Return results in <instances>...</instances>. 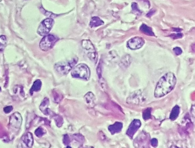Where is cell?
I'll use <instances>...</instances> for the list:
<instances>
[{
  "label": "cell",
  "mask_w": 195,
  "mask_h": 148,
  "mask_svg": "<svg viewBox=\"0 0 195 148\" xmlns=\"http://www.w3.org/2000/svg\"><path fill=\"white\" fill-rule=\"evenodd\" d=\"M176 83V78L173 73H166L157 83L154 91V96L159 98L167 95L174 89Z\"/></svg>",
  "instance_id": "6da1fadb"
},
{
  "label": "cell",
  "mask_w": 195,
  "mask_h": 148,
  "mask_svg": "<svg viewBox=\"0 0 195 148\" xmlns=\"http://www.w3.org/2000/svg\"><path fill=\"white\" fill-rule=\"evenodd\" d=\"M78 57H75L69 60L59 62L55 64V69L59 74L65 75L68 74L71 70L78 63Z\"/></svg>",
  "instance_id": "7a4b0ae2"
},
{
  "label": "cell",
  "mask_w": 195,
  "mask_h": 148,
  "mask_svg": "<svg viewBox=\"0 0 195 148\" xmlns=\"http://www.w3.org/2000/svg\"><path fill=\"white\" fill-rule=\"evenodd\" d=\"M71 75L73 77L87 80L90 77V70L87 65L80 64L73 68Z\"/></svg>",
  "instance_id": "3957f363"
},
{
  "label": "cell",
  "mask_w": 195,
  "mask_h": 148,
  "mask_svg": "<svg viewBox=\"0 0 195 148\" xmlns=\"http://www.w3.org/2000/svg\"><path fill=\"white\" fill-rule=\"evenodd\" d=\"M22 118L18 112H15L10 117L9 122V129L13 134L18 133L22 123Z\"/></svg>",
  "instance_id": "277c9868"
},
{
  "label": "cell",
  "mask_w": 195,
  "mask_h": 148,
  "mask_svg": "<svg viewBox=\"0 0 195 148\" xmlns=\"http://www.w3.org/2000/svg\"><path fill=\"white\" fill-rule=\"evenodd\" d=\"M58 40V38L55 35L52 34H48L44 36L40 41L39 46L43 51H48L53 47Z\"/></svg>",
  "instance_id": "5b68a950"
},
{
  "label": "cell",
  "mask_w": 195,
  "mask_h": 148,
  "mask_svg": "<svg viewBox=\"0 0 195 148\" xmlns=\"http://www.w3.org/2000/svg\"><path fill=\"white\" fill-rule=\"evenodd\" d=\"M83 48L87 52V55L93 62L96 63L98 61V54L93 44L90 40H85L82 41Z\"/></svg>",
  "instance_id": "8992f818"
},
{
  "label": "cell",
  "mask_w": 195,
  "mask_h": 148,
  "mask_svg": "<svg viewBox=\"0 0 195 148\" xmlns=\"http://www.w3.org/2000/svg\"><path fill=\"white\" fill-rule=\"evenodd\" d=\"M54 21L52 18L45 19L42 21L37 29V33L40 36H44L48 35L53 26Z\"/></svg>",
  "instance_id": "52a82bcc"
},
{
  "label": "cell",
  "mask_w": 195,
  "mask_h": 148,
  "mask_svg": "<svg viewBox=\"0 0 195 148\" xmlns=\"http://www.w3.org/2000/svg\"><path fill=\"white\" fill-rule=\"evenodd\" d=\"M144 40L141 37H135L130 39L128 42V47L132 50L141 48L144 45Z\"/></svg>",
  "instance_id": "ba28073f"
},
{
  "label": "cell",
  "mask_w": 195,
  "mask_h": 148,
  "mask_svg": "<svg viewBox=\"0 0 195 148\" xmlns=\"http://www.w3.org/2000/svg\"><path fill=\"white\" fill-rule=\"evenodd\" d=\"M140 121L135 120L130 124L127 130V134L129 136L132 138L141 126Z\"/></svg>",
  "instance_id": "9c48e42d"
},
{
  "label": "cell",
  "mask_w": 195,
  "mask_h": 148,
  "mask_svg": "<svg viewBox=\"0 0 195 148\" xmlns=\"http://www.w3.org/2000/svg\"><path fill=\"white\" fill-rule=\"evenodd\" d=\"M22 140L28 147H31L33 144L34 139L33 134L30 132H28L23 136L22 138Z\"/></svg>",
  "instance_id": "30bf717a"
},
{
  "label": "cell",
  "mask_w": 195,
  "mask_h": 148,
  "mask_svg": "<svg viewBox=\"0 0 195 148\" xmlns=\"http://www.w3.org/2000/svg\"><path fill=\"white\" fill-rule=\"evenodd\" d=\"M85 99L86 103L90 107H94L95 106V98L94 94L89 92L85 96Z\"/></svg>",
  "instance_id": "8fae6325"
},
{
  "label": "cell",
  "mask_w": 195,
  "mask_h": 148,
  "mask_svg": "<svg viewBox=\"0 0 195 148\" xmlns=\"http://www.w3.org/2000/svg\"><path fill=\"white\" fill-rule=\"evenodd\" d=\"M122 128V123L120 122H117L113 125L109 126L108 129L111 134H115L121 131Z\"/></svg>",
  "instance_id": "7c38bea8"
},
{
  "label": "cell",
  "mask_w": 195,
  "mask_h": 148,
  "mask_svg": "<svg viewBox=\"0 0 195 148\" xmlns=\"http://www.w3.org/2000/svg\"><path fill=\"white\" fill-rule=\"evenodd\" d=\"M49 104V99L47 98H45L42 102L40 106V111H42L45 114H49V109L48 108V106Z\"/></svg>",
  "instance_id": "4fadbf2b"
},
{
  "label": "cell",
  "mask_w": 195,
  "mask_h": 148,
  "mask_svg": "<svg viewBox=\"0 0 195 148\" xmlns=\"http://www.w3.org/2000/svg\"><path fill=\"white\" fill-rule=\"evenodd\" d=\"M104 22L100 18L94 17L92 18L90 23V26L91 28L97 27L104 24Z\"/></svg>",
  "instance_id": "5bb4252c"
},
{
  "label": "cell",
  "mask_w": 195,
  "mask_h": 148,
  "mask_svg": "<svg viewBox=\"0 0 195 148\" xmlns=\"http://www.w3.org/2000/svg\"><path fill=\"white\" fill-rule=\"evenodd\" d=\"M42 86V82L39 80H35L30 89V93L31 95H33L34 92L39 91L41 89Z\"/></svg>",
  "instance_id": "9a60e30c"
},
{
  "label": "cell",
  "mask_w": 195,
  "mask_h": 148,
  "mask_svg": "<svg viewBox=\"0 0 195 148\" xmlns=\"http://www.w3.org/2000/svg\"><path fill=\"white\" fill-rule=\"evenodd\" d=\"M140 30L146 35L149 36H154V34L153 32V30L151 28L145 24H142L140 28Z\"/></svg>",
  "instance_id": "2e32d148"
},
{
  "label": "cell",
  "mask_w": 195,
  "mask_h": 148,
  "mask_svg": "<svg viewBox=\"0 0 195 148\" xmlns=\"http://www.w3.org/2000/svg\"><path fill=\"white\" fill-rule=\"evenodd\" d=\"M180 107L178 106H175L172 109L170 116V120H174L178 117L180 111Z\"/></svg>",
  "instance_id": "e0dca14e"
},
{
  "label": "cell",
  "mask_w": 195,
  "mask_h": 148,
  "mask_svg": "<svg viewBox=\"0 0 195 148\" xmlns=\"http://www.w3.org/2000/svg\"><path fill=\"white\" fill-rule=\"evenodd\" d=\"M7 40L6 36L3 35L0 36V52L4 50L6 45H7Z\"/></svg>",
  "instance_id": "ac0fdd59"
},
{
  "label": "cell",
  "mask_w": 195,
  "mask_h": 148,
  "mask_svg": "<svg viewBox=\"0 0 195 148\" xmlns=\"http://www.w3.org/2000/svg\"><path fill=\"white\" fill-rule=\"evenodd\" d=\"M14 92L15 94H16L18 96H21L23 98L24 97V93L22 87L20 86H15Z\"/></svg>",
  "instance_id": "d6986e66"
},
{
  "label": "cell",
  "mask_w": 195,
  "mask_h": 148,
  "mask_svg": "<svg viewBox=\"0 0 195 148\" xmlns=\"http://www.w3.org/2000/svg\"><path fill=\"white\" fill-rule=\"evenodd\" d=\"M54 120L56 122V125L59 127H61L63 123L62 117L59 115H56L54 117Z\"/></svg>",
  "instance_id": "ffe728a7"
},
{
  "label": "cell",
  "mask_w": 195,
  "mask_h": 148,
  "mask_svg": "<svg viewBox=\"0 0 195 148\" xmlns=\"http://www.w3.org/2000/svg\"><path fill=\"white\" fill-rule=\"evenodd\" d=\"M45 133V131L44 129L40 127L37 128L35 131V135L38 138L42 137Z\"/></svg>",
  "instance_id": "44dd1931"
},
{
  "label": "cell",
  "mask_w": 195,
  "mask_h": 148,
  "mask_svg": "<svg viewBox=\"0 0 195 148\" xmlns=\"http://www.w3.org/2000/svg\"><path fill=\"white\" fill-rule=\"evenodd\" d=\"M151 110L150 108H148L144 110L143 112V118L144 120L149 119L151 117Z\"/></svg>",
  "instance_id": "7402d4cb"
},
{
  "label": "cell",
  "mask_w": 195,
  "mask_h": 148,
  "mask_svg": "<svg viewBox=\"0 0 195 148\" xmlns=\"http://www.w3.org/2000/svg\"><path fill=\"white\" fill-rule=\"evenodd\" d=\"M53 99L54 101L56 102H60L61 101L62 97L60 96L58 93L56 92V91L53 92Z\"/></svg>",
  "instance_id": "603a6c76"
},
{
  "label": "cell",
  "mask_w": 195,
  "mask_h": 148,
  "mask_svg": "<svg viewBox=\"0 0 195 148\" xmlns=\"http://www.w3.org/2000/svg\"><path fill=\"white\" fill-rule=\"evenodd\" d=\"M132 10L134 12H135V13H137V14H140L141 12L140 11L139 8H138V5L137 4V3H135V2H133L132 3Z\"/></svg>",
  "instance_id": "cb8c5ba5"
},
{
  "label": "cell",
  "mask_w": 195,
  "mask_h": 148,
  "mask_svg": "<svg viewBox=\"0 0 195 148\" xmlns=\"http://www.w3.org/2000/svg\"><path fill=\"white\" fill-rule=\"evenodd\" d=\"M173 51L174 53L176 55H181L182 53V49L180 47H175L173 49Z\"/></svg>",
  "instance_id": "d4e9b609"
},
{
  "label": "cell",
  "mask_w": 195,
  "mask_h": 148,
  "mask_svg": "<svg viewBox=\"0 0 195 148\" xmlns=\"http://www.w3.org/2000/svg\"><path fill=\"white\" fill-rule=\"evenodd\" d=\"M13 107L12 106H8L5 107L3 108V111H4L5 113H8L11 112L12 110H13Z\"/></svg>",
  "instance_id": "484cf974"
},
{
  "label": "cell",
  "mask_w": 195,
  "mask_h": 148,
  "mask_svg": "<svg viewBox=\"0 0 195 148\" xmlns=\"http://www.w3.org/2000/svg\"><path fill=\"white\" fill-rule=\"evenodd\" d=\"M63 141L64 144L65 145H68L70 143V139L69 137L67 135H65L64 136Z\"/></svg>",
  "instance_id": "4316f807"
},
{
  "label": "cell",
  "mask_w": 195,
  "mask_h": 148,
  "mask_svg": "<svg viewBox=\"0 0 195 148\" xmlns=\"http://www.w3.org/2000/svg\"><path fill=\"white\" fill-rule=\"evenodd\" d=\"M170 37L174 39H180L183 37V34L181 33L177 34H172L170 35Z\"/></svg>",
  "instance_id": "83f0119b"
},
{
  "label": "cell",
  "mask_w": 195,
  "mask_h": 148,
  "mask_svg": "<svg viewBox=\"0 0 195 148\" xmlns=\"http://www.w3.org/2000/svg\"><path fill=\"white\" fill-rule=\"evenodd\" d=\"M151 143L152 145H153V147H156L158 145V140L156 139H152L151 141Z\"/></svg>",
  "instance_id": "f1b7e54d"
},
{
  "label": "cell",
  "mask_w": 195,
  "mask_h": 148,
  "mask_svg": "<svg viewBox=\"0 0 195 148\" xmlns=\"http://www.w3.org/2000/svg\"><path fill=\"white\" fill-rule=\"evenodd\" d=\"M154 12H155V11L154 10H151L150 11V12H149V13H148V14H147V16L148 17H150L154 13Z\"/></svg>",
  "instance_id": "f546056e"
},
{
  "label": "cell",
  "mask_w": 195,
  "mask_h": 148,
  "mask_svg": "<svg viewBox=\"0 0 195 148\" xmlns=\"http://www.w3.org/2000/svg\"><path fill=\"white\" fill-rule=\"evenodd\" d=\"M173 30L175 32H178L181 31V29H180L179 28H175L173 29Z\"/></svg>",
  "instance_id": "4dcf8cb0"
},
{
  "label": "cell",
  "mask_w": 195,
  "mask_h": 148,
  "mask_svg": "<svg viewBox=\"0 0 195 148\" xmlns=\"http://www.w3.org/2000/svg\"><path fill=\"white\" fill-rule=\"evenodd\" d=\"M1 91V87H0V91Z\"/></svg>",
  "instance_id": "1f68e13d"
},
{
  "label": "cell",
  "mask_w": 195,
  "mask_h": 148,
  "mask_svg": "<svg viewBox=\"0 0 195 148\" xmlns=\"http://www.w3.org/2000/svg\"><path fill=\"white\" fill-rule=\"evenodd\" d=\"M26 1H28V0H26Z\"/></svg>",
  "instance_id": "d6a6232c"
}]
</instances>
